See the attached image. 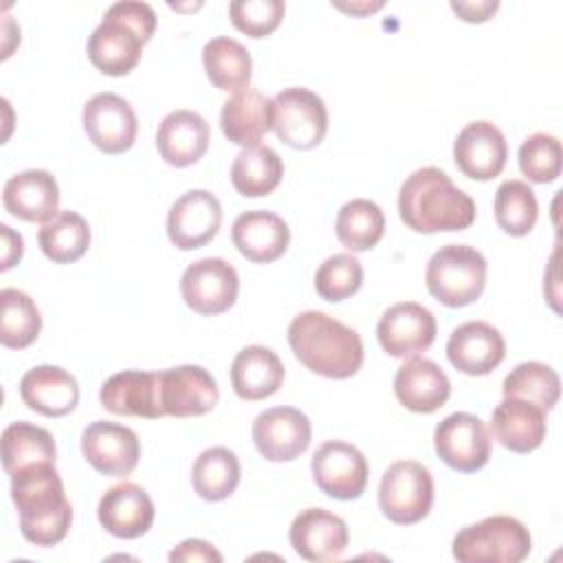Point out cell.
Instances as JSON below:
<instances>
[{"label":"cell","instance_id":"6da1fadb","mask_svg":"<svg viewBox=\"0 0 563 563\" xmlns=\"http://www.w3.org/2000/svg\"><path fill=\"white\" fill-rule=\"evenodd\" d=\"M400 220L416 233L462 231L475 222V202L438 167H420L398 191Z\"/></svg>","mask_w":563,"mask_h":563},{"label":"cell","instance_id":"7a4b0ae2","mask_svg":"<svg viewBox=\"0 0 563 563\" xmlns=\"http://www.w3.org/2000/svg\"><path fill=\"white\" fill-rule=\"evenodd\" d=\"M288 343L310 372L334 380L354 376L365 356L358 332L319 310L299 312L290 321Z\"/></svg>","mask_w":563,"mask_h":563},{"label":"cell","instance_id":"3957f363","mask_svg":"<svg viewBox=\"0 0 563 563\" xmlns=\"http://www.w3.org/2000/svg\"><path fill=\"white\" fill-rule=\"evenodd\" d=\"M11 499L20 515V532L29 543L51 548L68 534L73 506L55 464H37L13 473Z\"/></svg>","mask_w":563,"mask_h":563},{"label":"cell","instance_id":"277c9868","mask_svg":"<svg viewBox=\"0 0 563 563\" xmlns=\"http://www.w3.org/2000/svg\"><path fill=\"white\" fill-rule=\"evenodd\" d=\"M154 31L156 13L147 2H114L88 37V57L103 75H128L139 64L143 44L152 40Z\"/></svg>","mask_w":563,"mask_h":563},{"label":"cell","instance_id":"5b68a950","mask_svg":"<svg viewBox=\"0 0 563 563\" xmlns=\"http://www.w3.org/2000/svg\"><path fill=\"white\" fill-rule=\"evenodd\" d=\"M486 257L468 244L438 249L424 273L427 290L449 308H462L479 299L486 286Z\"/></svg>","mask_w":563,"mask_h":563},{"label":"cell","instance_id":"8992f818","mask_svg":"<svg viewBox=\"0 0 563 563\" xmlns=\"http://www.w3.org/2000/svg\"><path fill=\"white\" fill-rule=\"evenodd\" d=\"M528 528L508 515H493L462 528L453 539V556L462 563H519L530 554Z\"/></svg>","mask_w":563,"mask_h":563},{"label":"cell","instance_id":"52a82bcc","mask_svg":"<svg viewBox=\"0 0 563 563\" xmlns=\"http://www.w3.org/2000/svg\"><path fill=\"white\" fill-rule=\"evenodd\" d=\"M271 130L288 147L312 150L328 132V108L308 88H284L271 99Z\"/></svg>","mask_w":563,"mask_h":563},{"label":"cell","instance_id":"ba28073f","mask_svg":"<svg viewBox=\"0 0 563 563\" xmlns=\"http://www.w3.org/2000/svg\"><path fill=\"white\" fill-rule=\"evenodd\" d=\"M378 506L398 526L424 519L433 506V477L429 468L416 460L394 462L380 479Z\"/></svg>","mask_w":563,"mask_h":563},{"label":"cell","instance_id":"9c48e42d","mask_svg":"<svg viewBox=\"0 0 563 563\" xmlns=\"http://www.w3.org/2000/svg\"><path fill=\"white\" fill-rule=\"evenodd\" d=\"M433 446L440 460L460 473H475L490 457V433L486 424L466 411H455L438 422Z\"/></svg>","mask_w":563,"mask_h":563},{"label":"cell","instance_id":"30bf717a","mask_svg":"<svg viewBox=\"0 0 563 563\" xmlns=\"http://www.w3.org/2000/svg\"><path fill=\"white\" fill-rule=\"evenodd\" d=\"M310 468L321 493L341 501L358 499L369 477L365 455L354 444L343 440L323 442L314 451Z\"/></svg>","mask_w":563,"mask_h":563},{"label":"cell","instance_id":"8fae6325","mask_svg":"<svg viewBox=\"0 0 563 563\" xmlns=\"http://www.w3.org/2000/svg\"><path fill=\"white\" fill-rule=\"evenodd\" d=\"M238 290V273L222 257H202L189 264L180 277L183 299L198 314L227 312L235 303Z\"/></svg>","mask_w":563,"mask_h":563},{"label":"cell","instance_id":"7c38bea8","mask_svg":"<svg viewBox=\"0 0 563 563\" xmlns=\"http://www.w3.org/2000/svg\"><path fill=\"white\" fill-rule=\"evenodd\" d=\"M81 453L95 471L110 477H125L139 464L141 442L125 424L95 420L81 433Z\"/></svg>","mask_w":563,"mask_h":563},{"label":"cell","instance_id":"4fadbf2b","mask_svg":"<svg viewBox=\"0 0 563 563\" xmlns=\"http://www.w3.org/2000/svg\"><path fill=\"white\" fill-rule=\"evenodd\" d=\"M435 317L416 301L389 306L376 325L380 347L394 358H407L429 350L435 341Z\"/></svg>","mask_w":563,"mask_h":563},{"label":"cell","instance_id":"5bb4252c","mask_svg":"<svg viewBox=\"0 0 563 563\" xmlns=\"http://www.w3.org/2000/svg\"><path fill=\"white\" fill-rule=\"evenodd\" d=\"M312 440V427L297 407H271L253 420V442L268 462L299 457Z\"/></svg>","mask_w":563,"mask_h":563},{"label":"cell","instance_id":"9a60e30c","mask_svg":"<svg viewBox=\"0 0 563 563\" xmlns=\"http://www.w3.org/2000/svg\"><path fill=\"white\" fill-rule=\"evenodd\" d=\"M81 121L92 145L106 154H121L136 141V114L132 106L114 92L90 97L84 106Z\"/></svg>","mask_w":563,"mask_h":563},{"label":"cell","instance_id":"2e32d148","mask_svg":"<svg viewBox=\"0 0 563 563\" xmlns=\"http://www.w3.org/2000/svg\"><path fill=\"white\" fill-rule=\"evenodd\" d=\"M163 416L189 418L211 411L220 398L216 378L200 365H178L158 372Z\"/></svg>","mask_w":563,"mask_h":563},{"label":"cell","instance_id":"e0dca14e","mask_svg":"<svg viewBox=\"0 0 563 563\" xmlns=\"http://www.w3.org/2000/svg\"><path fill=\"white\" fill-rule=\"evenodd\" d=\"M220 222V200L207 189H191L169 207L167 235L176 249L194 251L216 238Z\"/></svg>","mask_w":563,"mask_h":563},{"label":"cell","instance_id":"ac0fdd59","mask_svg":"<svg viewBox=\"0 0 563 563\" xmlns=\"http://www.w3.org/2000/svg\"><path fill=\"white\" fill-rule=\"evenodd\" d=\"M457 169L473 180H490L501 174L508 158V143L490 121H473L460 130L453 143Z\"/></svg>","mask_w":563,"mask_h":563},{"label":"cell","instance_id":"d6986e66","mask_svg":"<svg viewBox=\"0 0 563 563\" xmlns=\"http://www.w3.org/2000/svg\"><path fill=\"white\" fill-rule=\"evenodd\" d=\"M290 545L306 561H334L339 559L350 541L347 523L325 510V508H306L290 523Z\"/></svg>","mask_w":563,"mask_h":563},{"label":"cell","instance_id":"ffe728a7","mask_svg":"<svg viewBox=\"0 0 563 563\" xmlns=\"http://www.w3.org/2000/svg\"><path fill=\"white\" fill-rule=\"evenodd\" d=\"M446 356L457 372L466 376H486L504 361L506 341L490 323L466 321L451 332Z\"/></svg>","mask_w":563,"mask_h":563},{"label":"cell","instance_id":"44dd1931","mask_svg":"<svg viewBox=\"0 0 563 563\" xmlns=\"http://www.w3.org/2000/svg\"><path fill=\"white\" fill-rule=\"evenodd\" d=\"M97 517L112 537L136 539L154 523V501L139 484L121 482L101 495Z\"/></svg>","mask_w":563,"mask_h":563},{"label":"cell","instance_id":"7402d4cb","mask_svg":"<svg viewBox=\"0 0 563 563\" xmlns=\"http://www.w3.org/2000/svg\"><path fill=\"white\" fill-rule=\"evenodd\" d=\"M231 240L249 262L271 264L286 253L290 244V229L277 213L253 209L233 220Z\"/></svg>","mask_w":563,"mask_h":563},{"label":"cell","instance_id":"603a6c76","mask_svg":"<svg viewBox=\"0 0 563 563\" xmlns=\"http://www.w3.org/2000/svg\"><path fill=\"white\" fill-rule=\"evenodd\" d=\"M101 407L117 416L156 420L163 416L158 372L123 369L112 374L99 391Z\"/></svg>","mask_w":563,"mask_h":563},{"label":"cell","instance_id":"cb8c5ba5","mask_svg":"<svg viewBox=\"0 0 563 563\" xmlns=\"http://www.w3.org/2000/svg\"><path fill=\"white\" fill-rule=\"evenodd\" d=\"M394 394L409 411L431 413L449 400L451 383L438 363L413 356L396 369Z\"/></svg>","mask_w":563,"mask_h":563},{"label":"cell","instance_id":"d4e9b609","mask_svg":"<svg viewBox=\"0 0 563 563\" xmlns=\"http://www.w3.org/2000/svg\"><path fill=\"white\" fill-rule=\"evenodd\" d=\"M2 205L20 220L48 222L59 207L57 180L46 169L20 172L4 183Z\"/></svg>","mask_w":563,"mask_h":563},{"label":"cell","instance_id":"484cf974","mask_svg":"<svg viewBox=\"0 0 563 563\" xmlns=\"http://www.w3.org/2000/svg\"><path fill=\"white\" fill-rule=\"evenodd\" d=\"M24 405L42 416L62 418L79 402V385L73 374L57 365L31 367L20 380Z\"/></svg>","mask_w":563,"mask_h":563},{"label":"cell","instance_id":"4316f807","mask_svg":"<svg viewBox=\"0 0 563 563\" xmlns=\"http://www.w3.org/2000/svg\"><path fill=\"white\" fill-rule=\"evenodd\" d=\"M156 147L167 165L189 167L209 147V123L194 110H174L156 130Z\"/></svg>","mask_w":563,"mask_h":563},{"label":"cell","instance_id":"83f0119b","mask_svg":"<svg viewBox=\"0 0 563 563\" xmlns=\"http://www.w3.org/2000/svg\"><path fill=\"white\" fill-rule=\"evenodd\" d=\"M545 411L528 400L504 396V400L493 409L490 431L495 440L515 451L530 453L545 440Z\"/></svg>","mask_w":563,"mask_h":563},{"label":"cell","instance_id":"f1b7e54d","mask_svg":"<svg viewBox=\"0 0 563 563\" xmlns=\"http://www.w3.org/2000/svg\"><path fill=\"white\" fill-rule=\"evenodd\" d=\"M282 358L264 345H246L231 363V385L242 400H264L284 383Z\"/></svg>","mask_w":563,"mask_h":563},{"label":"cell","instance_id":"f546056e","mask_svg":"<svg viewBox=\"0 0 563 563\" xmlns=\"http://www.w3.org/2000/svg\"><path fill=\"white\" fill-rule=\"evenodd\" d=\"M224 136L242 147H253L271 130V99L257 88H242L220 110Z\"/></svg>","mask_w":563,"mask_h":563},{"label":"cell","instance_id":"4dcf8cb0","mask_svg":"<svg viewBox=\"0 0 563 563\" xmlns=\"http://www.w3.org/2000/svg\"><path fill=\"white\" fill-rule=\"evenodd\" d=\"M55 440L44 427L20 420L2 431V466L9 477L37 464H55Z\"/></svg>","mask_w":563,"mask_h":563},{"label":"cell","instance_id":"1f68e13d","mask_svg":"<svg viewBox=\"0 0 563 563\" xmlns=\"http://www.w3.org/2000/svg\"><path fill=\"white\" fill-rule=\"evenodd\" d=\"M284 178V161L268 145L244 147L231 165V183L244 198L268 196Z\"/></svg>","mask_w":563,"mask_h":563},{"label":"cell","instance_id":"d6a6232c","mask_svg":"<svg viewBox=\"0 0 563 563\" xmlns=\"http://www.w3.org/2000/svg\"><path fill=\"white\" fill-rule=\"evenodd\" d=\"M202 66L218 90L238 92L251 81V55L233 37H213L202 48Z\"/></svg>","mask_w":563,"mask_h":563},{"label":"cell","instance_id":"836d02e7","mask_svg":"<svg viewBox=\"0 0 563 563\" xmlns=\"http://www.w3.org/2000/svg\"><path fill=\"white\" fill-rule=\"evenodd\" d=\"M240 484V460L227 446L205 449L191 466V486L207 501H222Z\"/></svg>","mask_w":563,"mask_h":563},{"label":"cell","instance_id":"e575fe53","mask_svg":"<svg viewBox=\"0 0 563 563\" xmlns=\"http://www.w3.org/2000/svg\"><path fill=\"white\" fill-rule=\"evenodd\" d=\"M42 253L55 264H70L84 257L90 246V227L75 211H57L37 233Z\"/></svg>","mask_w":563,"mask_h":563},{"label":"cell","instance_id":"d590c367","mask_svg":"<svg viewBox=\"0 0 563 563\" xmlns=\"http://www.w3.org/2000/svg\"><path fill=\"white\" fill-rule=\"evenodd\" d=\"M334 231L347 251L363 253L380 242L385 233V216L376 202L354 198L339 209Z\"/></svg>","mask_w":563,"mask_h":563},{"label":"cell","instance_id":"8d00e7d4","mask_svg":"<svg viewBox=\"0 0 563 563\" xmlns=\"http://www.w3.org/2000/svg\"><path fill=\"white\" fill-rule=\"evenodd\" d=\"M0 343L11 350L29 347L42 330V317L35 301L18 288H4L0 292Z\"/></svg>","mask_w":563,"mask_h":563},{"label":"cell","instance_id":"74e56055","mask_svg":"<svg viewBox=\"0 0 563 563\" xmlns=\"http://www.w3.org/2000/svg\"><path fill=\"white\" fill-rule=\"evenodd\" d=\"M501 394L528 400L543 411H550L559 402L561 380L550 365L539 361H526L510 369V374L504 378Z\"/></svg>","mask_w":563,"mask_h":563},{"label":"cell","instance_id":"f35d334b","mask_svg":"<svg viewBox=\"0 0 563 563\" xmlns=\"http://www.w3.org/2000/svg\"><path fill=\"white\" fill-rule=\"evenodd\" d=\"M495 220L508 235H528L537 222L539 205L532 187L523 180H504L495 191Z\"/></svg>","mask_w":563,"mask_h":563},{"label":"cell","instance_id":"ab89813d","mask_svg":"<svg viewBox=\"0 0 563 563\" xmlns=\"http://www.w3.org/2000/svg\"><path fill=\"white\" fill-rule=\"evenodd\" d=\"M363 284V266L352 253L330 255L314 273L317 295L325 301H343Z\"/></svg>","mask_w":563,"mask_h":563},{"label":"cell","instance_id":"60d3db41","mask_svg":"<svg viewBox=\"0 0 563 563\" xmlns=\"http://www.w3.org/2000/svg\"><path fill=\"white\" fill-rule=\"evenodd\" d=\"M561 141L552 134H530L519 145V169L532 183H552L561 176Z\"/></svg>","mask_w":563,"mask_h":563},{"label":"cell","instance_id":"b9f144b4","mask_svg":"<svg viewBox=\"0 0 563 563\" xmlns=\"http://www.w3.org/2000/svg\"><path fill=\"white\" fill-rule=\"evenodd\" d=\"M284 11L282 0H235L229 4L233 26L255 40L271 35L282 24Z\"/></svg>","mask_w":563,"mask_h":563},{"label":"cell","instance_id":"7bdbcfd3","mask_svg":"<svg viewBox=\"0 0 563 563\" xmlns=\"http://www.w3.org/2000/svg\"><path fill=\"white\" fill-rule=\"evenodd\" d=\"M169 561H187V563H222V554L202 539H185L178 548L169 552Z\"/></svg>","mask_w":563,"mask_h":563},{"label":"cell","instance_id":"ee69618b","mask_svg":"<svg viewBox=\"0 0 563 563\" xmlns=\"http://www.w3.org/2000/svg\"><path fill=\"white\" fill-rule=\"evenodd\" d=\"M451 9L464 20V22H486L497 9V0H479V2H451Z\"/></svg>","mask_w":563,"mask_h":563},{"label":"cell","instance_id":"f6af8a7d","mask_svg":"<svg viewBox=\"0 0 563 563\" xmlns=\"http://www.w3.org/2000/svg\"><path fill=\"white\" fill-rule=\"evenodd\" d=\"M0 233H2V271L11 268L13 264H18L22 260V251H24V242L22 235L15 233L9 224H0Z\"/></svg>","mask_w":563,"mask_h":563},{"label":"cell","instance_id":"bcb514c9","mask_svg":"<svg viewBox=\"0 0 563 563\" xmlns=\"http://www.w3.org/2000/svg\"><path fill=\"white\" fill-rule=\"evenodd\" d=\"M336 9L354 13V15H365L372 11H378L383 7V2H352V4H343V2H332Z\"/></svg>","mask_w":563,"mask_h":563}]
</instances>
